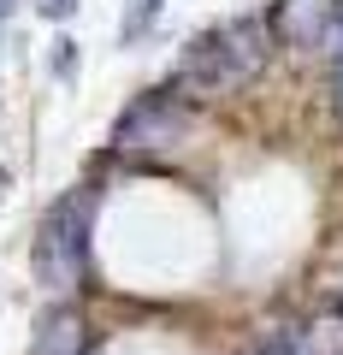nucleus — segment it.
Instances as JSON below:
<instances>
[{
    "instance_id": "1",
    "label": "nucleus",
    "mask_w": 343,
    "mask_h": 355,
    "mask_svg": "<svg viewBox=\"0 0 343 355\" xmlns=\"http://www.w3.org/2000/svg\"><path fill=\"white\" fill-rule=\"evenodd\" d=\"M89 225H95V190H89V184H77L71 196H60V202L42 214V231H36L30 261H36V279L48 284V291H71V284L83 279V261H89Z\"/></svg>"
},
{
    "instance_id": "2",
    "label": "nucleus",
    "mask_w": 343,
    "mask_h": 355,
    "mask_svg": "<svg viewBox=\"0 0 343 355\" xmlns=\"http://www.w3.org/2000/svg\"><path fill=\"white\" fill-rule=\"evenodd\" d=\"M184 125H190V113H184V101L172 89H166V95H142V101H130L125 113H118L113 148H172V142L184 137Z\"/></svg>"
},
{
    "instance_id": "3",
    "label": "nucleus",
    "mask_w": 343,
    "mask_h": 355,
    "mask_svg": "<svg viewBox=\"0 0 343 355\" xmlns=\"http://www.w3.org/2000/svg\"><path fill=\"white\" fill-rule=\"evenodd\" d=\"M331 12H337V0H279L272 6V36L296 42V48H314V42H326Z\"/></svg>"
},
{
    "instance_id": "4",
    "label": "nucleus",
    "mask_w": 343,
    "mask_h": 355,
    "mask_svg": "<svg viewBox=\"0 0 343 355\" xmlns=\"http://www.w3.org/2000/svg\"><path fill=\"white\" fill-rule=\"evenodd\" d=\"M219 36H225V53H231V65H237L243 83H249V77L267 65V53H272V24L267 18H237V24H225Z\"/></svg>"
},
{
    "instance_id": "5",
    "label": "nucleus",
    "mask_w": 343,
    "mask_h": 355,
    "mask_svg": "<svg viewBox=\"0 0 343 355\" xmlns=\"http://www.w3.org/2000/svg\"><path fill=\"white\" fill-rule=\"evenodd\" d=\"M83 343H89L83 314H77V308H48L42 326H36V349L30 355H83Z\"/></svg>"
},
{
    "instance_id": "6",
    "label": "nucleus",
    "mask_w": 343,
    "mask_h": 355,
    "mask_svg": "<svg viewBox=\"0 0 343 355\" xmlns=\"http://www.w3.org/2000/svg\"><path fill=\"white\" fill-rule=\"evenodd\" d=\"M254 355H296V349H290V343H261Z\"/></svg>"
},
{
    "instance_id": "7",
    "label": "nucleus",
    "mask_w": 343,
    "mask_h": 355,
    "mask_svg": "<svg viewBox=\"0 0 343 355\" xmlns=\"http://www.w3.org/2000/svg\"><path fill=\"white\" fill-rule=\"evenodd\" d=\"M337 113H343V65H337Z\"/></svg>"
},
{
    "instance_id": "8",
    "label": "nucleus",
    "mask_w": 343,
    "mask_h": 355,
    "mask_svg": "<svg viewBox=\"0 0 343 355\" xmlns=\"http://www.w3.org/2000/svg\"><path fill=\"white\" fill-rule=\"evenodd\" d=\"M337 320H343V296H337Z\"/></svg>"
},
{
    "instance_id": "9",
    "label": "nucleus",
    "mask_w": 343,
    "mask_h": 355,
    "mask_svg": "<svg viewBox=\"0 0 343 355\" xmlns=\"http://www.w3.org/2000/svg\"><path fill=\"white\" fill-rule=\"evenodd\" d=\"M0 12H6V0H0Z\"/></svg>"
}]
</instances>
